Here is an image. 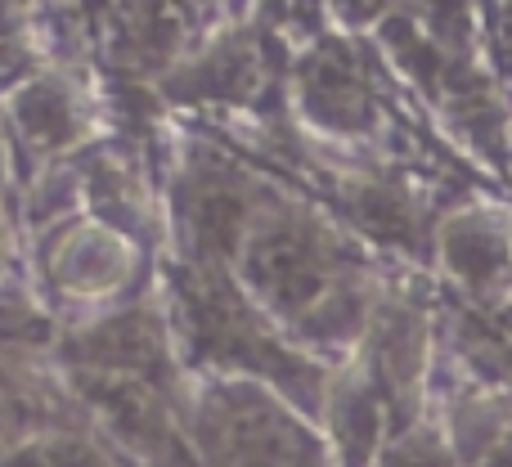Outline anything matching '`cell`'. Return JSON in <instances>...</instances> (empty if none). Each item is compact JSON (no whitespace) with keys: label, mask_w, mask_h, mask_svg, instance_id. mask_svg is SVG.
Instances as JSON below:
<instances>
[{"label":"cell","mask_w":512,"mask_h":467,"mask_svg":"<svg viewBox=\"0 0 512 467\" xmlns=\"http://www.w3.org/2000/svg\"><path fill=\"white\" fill-rule=\"evenodd\" d=\"M230 265L288 337L342 346L364 337L373 319L360 261L306 207L256 203Z\"/></svg>","instance_id":"obj_1"},{"label":"cell","mask_w":512,"mask_h":467,"mask_svg":"<svg viewBox=\"0 0 512 467\" xmlns=\"http://www.w3.org/2000/svg\"><path fill=\"white\" fill-rule=\"evenodd\" d=\"M176 310L171 328L198 373H248L274 382L297 405L319 418L328 373H319L292 337L261 310V301L243 288L230 261H194L176 274Z\"/></svg>","instance_id":"obj_2"},{"label":"cell","mask_w":512,"mask_h":467,"mask_svg":"<svg viewBox=\"0 0 512 467\" xmlns=\"http://www.w3.org/2000/svg\"><path fill=\"white\" fill-rule=\"evenodd\" d=\"M180 418L198 467H337L319 418L248 373H198Z\"/></svg>","instance_id":"obj_3"},{"label":"cell","mask_w":512,"mask_h":467,"mask_svg":"<svg viewBox=\"0 0 512 467\" xmlns=\"http://www.w3.org/2000/svg\"><path fill=\"white\" fill-rule=\"evenodd\" d=\"M59 355H68L77 373L167 387L171 369H176V328H171V315H158L149 306H122L63 337Z\"/></svg>","instance_id":"obj_4"},{"label":"cell","mask_w":512,"mask_h":467,"mask_svg":"<svg viewBox=\"0 0 512 467\" xmlns=\"http://www.w3.org/2000/svg\"><path fill=\"white\" fill-rule=\"evenodd\" d=\"M319 427L333 445L337 467H373L382 459L391 432H396V418L360 355L337 373H328L324 400H319Z\"/></svg>","instance_id":"obj_5"},{"label":"cell","mask_w":512,"mask_h":467,"mask_svg":"<svg viewBox=\"0 0 512 467\" xmlns=\"http://www.w3.org/2000/svg\"><path fill=\"white\" fill-rule=\"evenodd\" d=\"M441 265L468 297L495 301L512 283V230L490 212H459L441 225Z\"/></svg>","instance_id":"obj_6"},{"label":"cell","mask_w":512,"mask_h":467,"mask_svg":"<svg viewBox=\"0 0 512 467\" xmlns=\"http://www.w3.org/2000/svg\"><path fill=\"white\" fill-rule=\"evenodd\" d=\"M131 274V256H126V238L104 230V225H77V230L59 234V261H54V279L72 297H108L117 292Z\"/></svg>","instance_id":"obj_7"},{"label":"cell","mask_w":512,"mask_h":467,"mask_svg":"<svg viewBox=\"0 0 512 467\" xmlns=\"http://www.w3.org/2000/svg\"><path fill=\"white\" fill-rule=\"evenodd\" d=\"M0 467H122L104 441L86 432H63V427H41L23 432L0 450Z\"/></svg>","instance_id":"obj_8"},{"label":"cell","mask_w":512,"mask_h":467,"mask_svg":"<svg viewBox=\"0 0 512 467\" xmlns=\"http://www.w3.org/2000/svg\"><path fill=\"white\" fill-rule=\"evenodd\" d=\"M378 467H459V450L454 445H445L436 432H427V427H400L396 436L387 441V450H382Z\"/></svg>","instance_id":"obj_9"},{"label":"cell","mask_w":512,"mask_h":467,"mask_svg":"<svg viewBox=\"0 0 512 467\" xmlns=\"http://www.w3.org/2000/svg\"><path fill=\"white\" fill-rule=\"evenodd\" d=\"M468 467H512V427H504V432H499L486 450L472 454Z\"/></svg>","instance_id":"obj_10"}]
</instances>
